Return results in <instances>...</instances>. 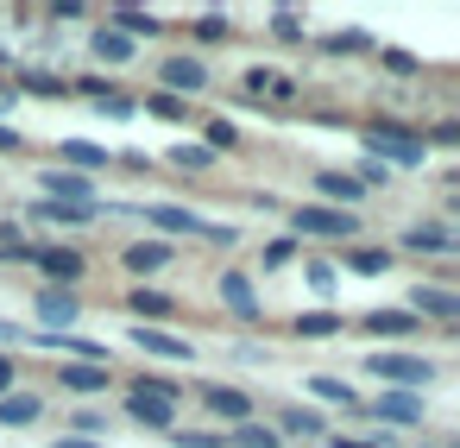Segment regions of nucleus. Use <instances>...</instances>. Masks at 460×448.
Returning a JSON list of instances; mask_svg holds the SVG:
<instances>
[{
    "mask_svg": "<svg viewBox=\"0 0 460 448\" xmlns=\"http://www.w3.org/2000/svg\"><path fill=\"white\" fill-rule=\"evenodd\" d=\"M127 417L133 423H146V429H171V417H177V385L171 379H133V391H127Z\"/></svg>",
    "mask_w": 460,
    "mask_h": 448,
    "instance_id": "nucleus-1",
    "label": "nucleus"
},
{
    "mask_svg": "<svg viewBox=\"0 0 460 448\" xmlns=\"http://www.w3.org/2000/svg\"><path fill=\"white\" fill-rule=\"evenodd\" d=\"M290 228H296V234H315V240H353V234H359V215H353V209H322V202H303V209L290 215Z\"/></svg>",
    "mask_w": 460,
    "mask_h": 448,
    "instance_id": "nucleus-2",
    "label": "nucleus"
},
{
    "mask_svg": "<svg viewBox=\"0 0 460 448\" xmlns=\"http://www.w3.org/2000/svg\"><path fill=\"white\" fill-rule=\"evenodd\" d=\"M359 139H366V152H378L385 165H410V171L422 165V139L403 133V127H366Z\"/></svg>",
    "mask_w": 460,
    "mask_h": 448,
    "instance_id": "nucleus-3",
    "label": "nucleus"
},
{
    "mask_svg": "<svg viewBox=\"0 0 460 448\" xmlns=\"http://www.w3.org/2000/svg\"><path fill=\"white\" fill-rule=\"evenodd\" d=\"M366 372L372 379H397V385H429L435 366L422 354H366Z\"/></svg>",
    "mask_w": 460,
    "mask_h": 448,
    "instance_id": "nucleus-4",
    "label": "nucleus"
},
{
    "mask_svg": "<svg viewBox=\"0 0 460 448\" xmlns=\"http://www.w3.org/2000/svg\"><path fill=\"white\" fill-rule=\"evenodd\" d=\"M158 83H164V95H177V102H183V95H202V89H208V64H202V58H164V64H158Z\"/></svg>",
    "mask_w": 460,
    "mask_h": 448,
    "instance_id": "nucleus-5",
    "label": "nucleus"
},
{
    "mask_svg": "<svg viewBox=\"0 0 460 448\" xmlns=\"http://www.w3.org/2000/svg\"><path fill=\"white\" fill-rule=\"evenodd\" d=\"M32 259H39L45 278H58V291H70V284L89 272V259H83L76 246H32Z\"/></svg>",
    "mask_w": 460,
    "mask_h": 448,
    "instance_id": "nucleus-6",
    "label": "nucleus"
},
{
    "mask_svg": "<svg viewBox=\"0 0 460 448\" xmlns=\"http://www.w3.org/2000/svg\"><path fill=\"white\" fill-rule=\"evenodd\" d=\"M246 102H278V108H290V102H296V76H284V70H246Z\"/></svg>",
    "mask_w": 460,
    "mask_h": 448,
    "instance_id": "nucleus-7",
    "label": "nucleus"
},
{
    "mask_svg": "<svg viewBox=\"0 0 460 448\" xmlns=\"http://www.w3.org/2000/svg\"><path fill=\"white\" fill-rule=\"evenodd\" d=\"M202 404H208V417H227V423L252 417V391H240V385H202Z\"/></svg>",
    "mask_w": 460,
    "mask_h": 448,
    "instance_id": "nucleus-8",
    "label": "nucleus"
},
{
    "mask_svg": "<svg viewBox=\"0 0 460 448\" xmlns=\"http://www.w3.org/2000/svg\"><path fill=\"white\" fill-rule=\"evenodd\" d=\"M45 202H95V184L83 171H45Z\"/></svg>",
    "mask_w": 460,
    "mask_h": 448,
    "instance_id": "nucleus-9",
    "label": "nucleus"
},
{
    "mask_svg": "<svg viewBox=\"0 0 460 448\" xmlns=\"http://www.w3.org/2000/svg\"><path fill=\"white\" fill-rule=\"evenodd\" d=\"M58 385L76 391V398H95V391H108V366H95V360H70V366H58Z\"/></svg>",
    "mask_w": 460,
    "mask_h": 448,
    "instance_id": "nucleus-10",
    "label": "nucleus"
},
{
    "mask_svg": "<svg viewBox=\"0 0 460 448\" xmlns=\"http://www.w3.org/2000/svg\"><path fill=\"white\" fill-rule=\"evenodd\" d=\"M83 316V303H76V291H39V322L58 335V328H70Z\"/></svg>",
    "mask_w": 460,
    "mask_h": 448,
    "instance_id": "nucleus-11",
    "label": "nucleus"
},
{
    "mask_svg": "<svg viewBox=\"0 0 460 448\" xmlns=\"http://www.w3.org/2000/svg\"><path fill=\"white\" fill-rule=\"evenodd\" d=\"M39 417H45V398L39 391H7V398H0V429H26Z\"/></svg>",
    "mask_w": 460,
    "mask_h": 448,
    "instance_id": "nucleus-12",
    "label": "nucleus"
},
{
    "mask_svg": "<svg viewBox=\"0 0 460 448\" xmlns=\"http://www.w3.org/2000/svg\"><path fill=\"white\" fill-rule=\"evenodd\" d=\"M315 190H322V209H347V202L366 196L359 177H347V171H315Z\"/></svg>",
    "mask_w": 460,
    "mask_h": 448,
    "instance_id": "nucleus-13",
    "label": "nucleus"
},
{
    "mask_svg": "<svg viewBox=\"0 0 460 448\" xmlns=\"http://www.w3.org/2000/svg\"><path fill=\"white\" fill-rule=\"evenodd\" d=\"M416 309H422V316L454 322V316H460V297H454V291H441V284H416V291H410V316H416Z\"/></svg>",
    "mask_w": 460,
    "mask_h": 448,
    "instance_id": "nucleus-14",
    "label": "nucleus"
},
{
    "mask_svg": "<svg viewBox=\"0 0 460 448\" xmlns=\"http://www.w3.org/2000/svg\"><path fill=\"white\" fill-rule=\"evenodd\" d=\"M146 215H152V228H158V234H202V240H208V221H202V215H190V209H171V202L158 209V202H152Z\"/></svg>",
    "mask_w": 460,
    "mask_h": 448,
    "instance_id": "nucleus-15",
    "label": "nucleus"
},
{
    "mask_svg": "<svg viewBox=\"0 0 460 448\" xmlns=\"http://www.w3.org/2000/svg\"><path fill=\"white\" fill-rule=\"evenodd\" d=\"M120 265L139 272V278H146V272H164V265H171V246H164V240H133V246L120 253Z\"/></svg>",
    "mask_w": 460,
    "mask_h": 448,
    "instance_id": "nucleus-16",
    "label": "nucleus"
},
{
    "mask_svg": "<svg viewBox=\"0 0 460 448\" xmlns=\"http://www.w3.org/2000/svg\"><path fill=\"white\" fill-rule=\"evenodd\" d=\"M133 341H139L146 354H164V360H196V347H190V341H177V335H164L158 322H146V328H133Z\"/></svg>",
    "mask_w": 460,
    "mask_h": 448,
    "instance_id": "nucleus-17",
    "label": "nucleus"
},
{
    "mask_svg": "<svg viewBox=\"0 0 460 448\" xmlns=\"http://www.w3.org/2000/svg\"><path fill=\"white\" fill-rule=\"evenodd\" d=\"M372 417H378V423H422V398H416V391H385V398L372 404Z\"/></svg>",
    "mask_w": 460,
    "mask_h": 448,
    "instance_id": "nucleus-18",
    "label": "nucleus"
},
{
    "mask_svg": "<svg viewBox=\"0 0 460 448\" xmlns=\"http://www.w3.org/2000/svg\"><path fill=\"white\" fill-rule=\"evenodd\" d=\"M221 297H227L234 316H259V291H252L246 272H227V278H221Z\"/></svg>",
    "mask_w": 460,
    "mask_h": 448,
    "instance_id": "nucleus-19",
    "label": "nucleus"
},
{
    "mask_svg": "<svg viewBox=\"0 0 460 448\" xmlns=\"http://www.w3.org/2000/svg\"><path fill=\"white\" fill-rule=\"evenodd\" d=\"M359 328H366V335H416V316H410V309H366Z\"/></svg>",
    "mask_w": 460,
    "mask_h": 448,
    "instance_id": "nucleus-20",
    "label": "nucleus"
},
{
    "mask_svg": "<svg viewBox=\"0 0 460 448\" xmlns=\"http://www.w3.org/2000/svg\"><path fill=\"white\" fill-rule=\"evenodd\" d=\"M278 429H284V435H328V417H322L315 404H290V410L278 417Z\"/></svg>",
    "mask_w": 460,
    "mask_h": 448,
    "instance_id": "nucleus-21",
    "label": "nucleus"
},
{
    "mask_svg": "<svg viewBox=\"0 0 460 448\" xmlns=\"http://www.w3.org/2000/svg\"><path fill=\"white\" fill-rule=\"evenodd\" d=\"M403 246H410V253H441V259H447V253H454V234H447V228H435V221H422V228H410V234H403Z\"/></svg>",
    "mask_w": 460,
    "mask_h": 448,
    "instance_id": "nucleus-22",
    "label": "nucleus"
},
{
    "mask_svg": "<svg viewBox=\"0 0 460 448\" xmlns=\"http://www.w3.org/2000/svg\"><path fill=\"white\" fill-rule=\"evenodd\" d=\"M39 221H58V228H83V221H95V202H39Z\"/></svg>",
    "mask_w": 460,
    "mask_h": 448,
    "instance_id": "nucleus-23",
    "label": "nucleus"
},
{
    "mask_svg": "<svg viewBox=\"0 0 460 448\" xmlns=\"http://www.w3.org/2000/svg\"><path fill=\"white\" fill-rule=\"evenodd\" d=\"M89 51H95L102 64H127V58H133V39H120L114 26H102V32L89 39Z\"/></svg>",
    "mask_w": 460,
    "mask_h": 448,
    "instance_id": "nucleus-24",
    "label": "nucleus"
},
{
    "mask_svg": "<svg viewBox=\"0 0 460 448\" xmlns=\"http://www.w3.org/2000/svg\"><path fill=\"white\" fill-rule=\"evenodd\" d=\"M309 391H315L322 404H347V410H359V398H353V385H341V379H328V372H315V379H309Z\"/></svg>",
    "mask_w": 460,
    "mask_h": 448,
    "instance_id": "nucleus-25",
    "label": "nucleus"
},
{
    "mask_svg": "<svg viewBox=\"0 0 460 448\" xmlns=\"http://www.w3.org/2000/svg\"><path fill=\"white\" fill-rule=\"evenodd\" d=\"M227 442H234V448H284V435H278V429H265V423H240Z\"/></svg>",
    "mask_w": 460,
    "mask_h": 448,
    "instance_id": "nucleus-26",
    "label": "nucleus"
},
{
    "mask_svg": "<svg viewBox=\"0 0 460 448\" xmlns=\"http://www.w3.org/2000/svg\"><path fill=\"white\" fill-rule=\"evenodd\" d=\"M202 146H208V152H234V146H240V127H234V121H202Z\"/></svg>",
    "mask_w": 460,
    "mask_h": 448,
    "instance_id": "nucleus-27",
    "label": "nucleus"
},
{
    "mask_svg": "<svg viewBox=\"0 0 460 448\" xmlns=\"http://www.w3.org/2000/svg\"><path fill=\"white\" fill-rule=\"evenodd\" d=\"M347 265H353V272H366V278H378V272H391V253H385V246H353V253H347Z\"/></svg>",
    "mask_w": 460,
    "mask_h": 448,
    "instance_id": "nucleus-28",
    "label": "nucleus"
},
{
    "mask_svg": "<svg viewBox=\"0 0 460 448\" xmlns=\"http://www.w3.org/2000/svg\"><path fill=\"white\" fill-rule=\"evenodd\" d=\"M322 51H334V58H353V51H372V32H328V39H322Z\"/></svg>",
    "mask_w": 460,
    "mask_h": 448,
    "instance_id": "nucleus-29",
    "label": "nucleus"
},
{
    "mask_svg": "<svg viewBox=\"0 0 460 448\" xmlns=\"http://www.w3.org/2000/svg\"><path fill=\"white\" fill-rule=\"evenodd\" d=\"M64 158H70L76 171H95V165H108V152H102V146H89V139H64Z\"/></svg>",
    "mask_w": 460,
    "mask_h": 448,
    "instance_id": "nucleus-30",
    "label": "nucleus"
},
{
    "mask_svg": "<svg viewBox=\"0 0 460 448\" xmlns=\"http://www.w3.org/2000/svg\"><path fill=\"white\" fill-rule=\"evenodd\" d=\"M334 328H341V316H334V309H315V316L303 309V316H296V335H309V341H322V335H334Z\"/></svg>",
    "mask_w": 460,
    "mask_h": 448,
    "instance_id": "nucleus-31",
    "label": "nucleus"
},
{
    "mask_svg": "<svg viewBox=\"0 0 460 448\" xmlns=\"http://www.w3.org/2000/svg\"><path fill=\"white\" fill-rule=\"evenodd\" d=\"M171 165H177V171H208V165H215V152H208V146H177V152H171Z\"/></svg>",
    "mask_w": 460,
    "mask_h": 448,
    "instance_id": "nucleus-32",
    "label": "nucleus"
},
{
    "mask_svg": "<svg viewBox=\"0 0 460 448\" xmlns=\"http://www.w3.org/2000/svg\"><path fill=\"white\" fill-rule=\"evenodd\" d=\"M133 309H139V316H158V322H164V316H171V297H164V291H146V284H139V291H133Z\"/></svg>",
    "mask_w": 460,
    "mask_h": 448,
    "instance_id": "nucleus-33",
    "label": "nucleus"
},
{
    "mask_svg": "<svg viewBox=\"0 0 460 448\" xmlns=\"http://www.w3.org/2000/svg\"><path fill=\"white\" fill-rule=\"evenodd\" d=\"M196 39H202V45H221V39H234V32H227V13H202V20H196Z\"/></svg>",
    "mask_w": 460,
    "mask_h": 448,
    "instance_id": "nucleus-34",
    "label": "nucleus"
},
{
    "mask_svg": "<svg viewBox=\"0 0 460 448\" xmlns=\"http://www.w3.org/2000/svg\"><path fill=\"white\" fill-rule=\"evenodd\" d=\"M271 39H284V45H303L309 32H303V20H296V13H271Z\"/></svg>",
    "mask_w": 460,
    "mask_h": 448,
    "instance_id": "nucleus-35",
    "label": "nucleus"
},
{
    "mask_svg": "<svg viewBox=\"0 0 460 448\" xmlns=\"http://www.w3.org/2000/svg\"><path fill=\"white\" fill-rule=\"evenodd\" d=\"M146 108H152L158 121H177V114H183V102H177V95H164V89H152V102H146Z\"/></svg>",
    "mask_w": 460,
    "mask_h": 448,
    "instance_id": "nucleus-36",
    "label": "nucleus"
},
{
    "mask_svg": "<svg viewBox=\"0 0 460 448\" xmlns=\"http://www.w3.org/2000/svg\"><path fill=\"white\" fill-rule=\"evenodd\" d=\"M422 146H460V121H441V127H429V139Z\"/></svg>",
    "mask_w": 460,
    "mask_h": 448,
    "instance_id": "nucleus-37",
    "label": "nucleus"
},
{
    "mask_svg": "<svg viewBox=\"0 0 460 448\" xmlns=\"http://www.w3.org/2000/svg\"><path fill=\"white\" fill-rule=\"evenodd\" d=\"M309 284H315V291H334V265H328V259H309Z\"/></svg>",
    "mask_w": 460,
    "mask_h": 448,
    "instance_id": "nucleus-38",
    "label": "nucleus"
},
{
    "mask_svg": "<svg viewBox=\"0 0 460 448\" xmlns=\"http://www.w3.org/2000/svg\"><path fill=\"white\" fill-rule=\"evenodd\" d=\"M290 253H296V240H271L265 246V265H290Z\"/></svg>",
    "mask_w": 460,
    "mask_h": 448,
    "instance_id": "nucleus-39",
    "label": "nucleus"
},
{
    "mask_svg": "<svg viewBox=\"0 0 460 448\" xmlns=\"http://www.w3.org/2000/svg\"><path fill=\"white\" fill-rule=\"evenodd\" d=\"M26 89H32V95H64V83H58V76H26Z\"/></svg>",
    "mask_w": 460,
    "mask_h": 448,
    "instance_id": "nucleus-40",
    "label": "nucleus"
},
{
    "mask_svg": "<svg viewBox=\"0 0 460 448\" xmlns=\"http://www.w3.org/2000/svg\"><path fill=\"white\" fill-rule=\"evenodd\" d=\"M13 385H20V372H13V360H7V354H0V398H7Z\"/></svg>",
    "mask_w": 460,
    "mask_h": 448,
    "instance_id": "nucleus-41",
    "label": "nucleus"
},
{
    "mask_svg": "<svg viewBox=\"0 0 460 448\" xmlns=\"http://www.w3.org/2000/svg\"><path fill=\"white\" fill-rule=\"evenodd\" d=\"M51 448H102V442H95V435H58Z\"/></svg>",
    "mask_w": 460,
    "mask_h": 448,
    "instance_id": "nucleus-42",
    "label": "nucleus"
},
{
    "mask_svg": "<svg viewBox=\"0 0 460 448\" xmlns=\"http://www.w3.org/2000/svg\"><path fill=\"white\" fill-rule=\"evenodd\" d=\"M0 152H20V133L13 127H0Z\"/></svg>",
    "mask_w": 460,
    "mask_h": 448,
    "instance_id": "nucleus-43",
    "label": "nucleus"
},
{
    "mask_svg": "<svg viewBox=\"0 0 460 448\" xmlns=\"http://www.w3.org/2000/svg\"><path fill=\"white\" fill-rule=\"evenodd\" d=\"M13 335H20V328H13V322H0V347H7V341H13Z\"/></svg>",
    "mask_w": 460,
    "mask_h": 448,
    "instance_id": "nucleus-44",
    "label": "nucleus"
},
{
    "mask_svg": "<svg viewBox=\"0 0 460 448\" xmlns=\"http://www.w3.org/2000/svg\"><path fill=\"white\" fill-rule=\"evenodd\" d=\"M334 448H378V442H334Z\"/></svg>",
    "mask_w": 460,
    "mask_h": 448,
    "instance_id": "nucleus-45",
    "label": "nucleus"
}]
</instances>
